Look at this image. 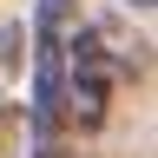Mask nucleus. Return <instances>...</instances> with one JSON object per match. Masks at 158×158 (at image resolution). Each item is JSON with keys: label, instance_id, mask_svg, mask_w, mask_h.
I'll return each mask as SVG.
<instances>
[{"label": "nucleus", "instance_id": "f257e3e1", "mask_svg": "<svg viewBox=\"0 0 158 158\" xmlns=\"http://www.w3.org/2000/svg\"><path fill=\"white\" fill-rule=\"evenodd\" d=\"M125 46H118V27H79L66 33V66H59V112H66V125L79 132H99L112 112V92L118 79H125Z\"/></svg>", "mask_w": 158, "mask_h": 158}, {"label": "nucleus", "instance_id": "f03ea898", "mask_svg": "<svg viewBox=\"0 0 158 158\" xmlns=\"http://www.w3.org/2000/svg\"><path fill=\"white\" fill-rule=\"evenodd\" d=\"M20 46H27V27H20V20H7V27H0V66H7V73L27 66V53H20Z\"/></svg>", "mask_w": 158, "mask_h": 158}, {"label": "nucleus", "instance_id": "7ed1b4c3", "mask_svg": "<svg viewBox=\"0 0 158 158\" xmlns=\"http://www.w3.org/2000/svg\"><path fill=\"white\" fill-rule=\"evenodd\" d=\"M13 138H20V106H13V99H0V158L13 152Z\"/></svg>", "mask_w": 158, "mask_h": 158}, {"label": "nucleus", "instance_id": "20e7f679", "mask_svg": "<svg viewBox=\"0 0 158 158\" xmlns=\"http://www.w3.org/2000/svg\"><path fill=\"white\" fill-rule=\"evenodd\" d=\"M125 7H138V13H152V0H125Z\"/></svg>", "mask_w": 158, "mask_h": 158}]
</instances>
